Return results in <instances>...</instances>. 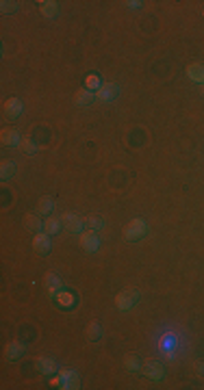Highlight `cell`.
<instances>
[{
    "mask_svg": "<svg viewBox=\"0 0 204 390\" xmlns=\"http://www.w3.org/2000/svg\"><path fill=\"white\" fill-rule=\"evenodd\" d=\"M148 232V226L143 219H131L126 226H124V239L126 241H139L143 239Z\"/></svg>",
    "mask_w": 204,
    "mask_h": 390,
    "instance_id": "obj_1",
    "label": "cell"
},
{
    "mask_svg": "<svg viewBox=\"0 0 204 390\" xmlns=\"http://www.w3.org/2000/svg\"><path fill=\"white\" fill-rule=\"evenodd\" d=\"M137 301H139V291H135V289H126V291H122L118 297H115V306H118V310H131V308H135L137 306Z\"/></svg>",
    "mask_w": 204,
    "mask_h": 390,
    "instance_id": "obj_2",
    "label": "cell"
},
{
    "mask_svg": "<svg viewBox=\"0 0 204 390\" xmlns=\"http://www.w3.org/2000/svg\"><path fill=\"white\" fill-rule=\"evenodd\" d=\"M141 373L146 375L148 379H152V382H161V379L165 377V369H163V364L161 362H156V360H146L141 364Z\"/></svg>",
    "mask_w": 204,
    "mask_h": 390,
    "instance_id": "obj_3",
    "label": "cell"
},
{
    "mask_svg": "<svg viewBox=\"0 0 204 390\" xmlns=\"http://www.w3.org/2000/svg\"><path fill=\"white\" fill-rule=\"evenodd\" d=\"M33 249L41 256H48L50 249H52V241H50V234L46 232H37L33 236Z\"/></svg>",
    "mask_w": 204,
    "mask_h": 390,
    "instance_id": "obj_4",
    "label": "cell"
},
{
    "mask_svg": "<svg viewBox=\"0 0 204 390\" xmlns=\"http://www.w3.org/2000/svg\"><path fill=\"white\" fill-rule=\"evenodd\" d=\"M61 221H63V228H66L68 232H72V234H83L85 221H83L78 215H74V212H66V215L61 217Z\"/></svg>",
    "mask_w": 204,
    "mask_h": 390,
    "instance_id": "obj_5",
    "label": "cell"
},
{
    "mask_svg": "<svg viewBox=\"0 0 204 390\" xmlns=\"http://www.w3.org/2000/svg\"><path fill=\"white\" fill-rule=\"evenodd\" d=\"M59 377H61V386H59V388L76 390L78 386H81V377H78V373H76V371H72V369H61Z\"/></svg>",
    "mask_w": 204,
    "mask_h": 390,
    "instance_id": "obj_6",
    "label": "cell"
},
{
    "mask_svg": "<svg viewBox=\"0 0 204 390\" xmlns=\"http://www.w3.org/2000/svg\"><path fill=\"white\" fill-rule=\"evenodd\" d=\"M78 243H81V247L85 249V252H89V254H94L96 249L100 247V239H98V234H96L94 230L83 232L81 239H78Z\"/></svg>",
    "mask_w": 204,
    "mask_h": 390,
    "instance_id": "obj_7",
    "label": "cell"
},
{
    "mask_svg": "<svg viewBox=\"0 0 204 390\" xmlns=\"http://www.w3.org/2000/svg\"><path fill=\"white\" fill-rule=\"evenodd\" d=\"M22 111H24V104H22L20 98H9L4 102V117L7 119H17L22 115Z\"/></svg>",
    "mask_w": 204,
    "mask_h": 390,
    "instance_id": "obj_8",
    "label": "cell"
},
{
    "mask_svg": "<svg viewBox=\"0 0 204 390\" xmlns=\"http://www.w3.org/2000/svg\"><path fill=\"white\" fill-rule=\"evenodd\" d=\"M118 96H119V87L115 85V82H104L98 89V94H96V98H98L100 102H113Z\"/></svg>",
    "mask_w": 204,
    "mask_h": 390,
    "instance_id": "obj_9",
    "label": "cell"
},
{
    "mask_svg": "<svg viewBox=\"0 0 204 390\" xmlns=\"http://www.w3.org/2000/svg\"><path fill=\"white\" fill-rule=\"evenodd\" d=\"M0 143L7 147H20L22 146V137L16 128H4L2 134H0Z\"/></svg>",
    "mask_w": 204,
    "mask_h": 390,
    "instance_id": "obj_10",
    "label": "cell"
},
{
    "mask_svg": "<svg viewBox=\"0 0 204 390\" xmlns=\"http://www.w3.org/2000/svg\"><path fill=\"white\" fill-rule=\"evenodd\" d=\"M54 301H57L59 308H66V310H72L74 306H76V295L69 291H59L57 295H54Z\"/></svg>",
    "mask_w": 204,
    "mask_h": 390,
    "instance_id": "obj_11",
    "label": "cell"
},
{
    "mask_svg": "<svg viewBox=\"0 0 204 390\" xmlns=\"http://www.w3.org/2000/svg\"><path fill=\"white\" fill-rule=\"evenodd\" d=\"M46 289H48V292L54 297L59 291L63 289V282H61V277H59L57 273H46Z\"/></svg>",
    "mask_w": 204,
    "mask_h": 390,
    "instance_id": "obj_12",
    "label": "cell"
},
{
    "mask_svg": "<svg viewBox=\"0 0 204 390\" xmlns=\"http://www.w3.org/2000/svg\"><path fill=\"white\" fill-rule=\"evenodd\" d=\"M187 76L198 85H204V63H191L187 67Z\"/></svg>",
    "mask_w": 204,
    "mask_h": 390,
    "instance_id": "obj_13",
    "label": "cell"
},
{
    "mask_svg": "<svg viewBox=\"0 0 204 390\" xmlns=\"http://www.w3.org/2000/svg\"><path fill=\"white\" fill-rule=\"evenodd\" d=\"M94 100H96V94L89 89H78L76 94H74V104H78V106H89Z\"/></svg>",
    "mask_w": 204,
    "mask_h": 390,
    "instance_id": "obj_14",
    "label": "cell"
},
{
    "mask_svg": "<svg viewBox=\"0 0 204 390\" xmlns=\"http://www.w3.org/2000/svg\"><path fill=\"white\" fill-rule=\"evenodd\" d=\"M61 228H63V221L57 219V217H50L48 215L44 219V232H46V234L54 236V234H59V232H61Z\"/></svg>",
    "mask_w": 204,
    "mask_h": 390,
    "instance_id": "obj_15",
    "label": "cell"
},
{
    "mask_svg": "<svg viewBox=\"0 0 204 390\" xmlns=\"http://www.w3.org/2000/svg\"><path fill=\"white\" fill-rule=\"evenodd\" d=\"M22 356H24V345H22V342H9L7 349H4V358H7L9 362L17 360V358H22Z\"/></svg>",
    "mask_w": 204,
    "mask_h": 390,
    "instance_id": "obj_16",
    "label": "cell"
},
{
    "mask_svg": "<svg viewBox=\"0 0 204 390\" xmlns=\"http://www.w3.org/2000/svg\"><path fill=\"white\" fill-rule=\"evenodd\" d=\"M39 11H41V16H46V17H57L59 16V4L54 2V0H41L39 2Z\"/></svg>",
    "mask_w": 204,
    "mask_h": 390,
    "instance_id": "obj_17",
    "label": "cell"
},
{
    "mask_svg": "<svg viewBox=\"0 0 204 390\" xmlns=\"http://www.w3.org/2000/svg\"><path fill=\"white\" fill-rule=\"evenodd\" d=\"M17 167L13 161H2V165H0V180L2 182H7V180H11L13 176H16Z\"/></svg>",
    "mask_w": 204,
    "mask_h": 390,
    "instance_id": "obj_18",
    "label": "cell"
},
{
    "mask_svg": "<svg viewBox=\"0 0 204 390\" xmlns=\"http://www.w3.org/2000/svg\"><path fill=\"white\" fill-rule=\"evenodd\" d=\"M37 369L44 375H52L54 371H57V362H54L52 358H39V360H37Z\"/></svg>",
    "mask_w": 204,
    "mask_h": 390,
    "instance_id": "obj_19",
    "label": "cell"
},
{
    "mask_svg": "<svg viewBox=\"0 0 204 390\" xmlns=\"http://www.w3.org/2000/svg\"><path fill=\"white\" fill-rule=\"evenodd\" d=\"M24 226H26V230H31V232H39V230H44V221L39 219L37 215H26L24 217Z\"/></svg>",
    "mask_w": 204,
    "mask_h": 390,
    "instance_id": "obj_20",
    "label": "cell"
},
{
    "mask_svg": "<svg viewBox=\"0 0 204 390\" xmlns=\"http://www.w3.org/2000/svg\"><path fill=\"white\" fill-rule=\"evenodd\" d=\"M87 338H89L91 342H96V341H100V338H102V325H100V321H91L89 325H87Z\"/></svg>",
    "mask_w": 204,
    "mask_h": 390,
    "instance_id": "obj_21",
    "label": "cell"
},
{
    "mask_svg": "<svg viewBox=\"0 0 204 390\" xmlns=\"http://www.w3.org/2000/svg\"><path fill=\"white\" fill-rule=\"evenodd\" d=\"M124 369L128 373H141V362H139L137 356H126L124 358Z\"/></svg>",
    "mask_w": 204,
    "mask_h": 390,
    "instance_id": "obj_22",
    "label": "cell"
},
{
    "mask_svg": "<svg viewBox=\"0 0 204 390\" xmlns=\"http://www.w3.org/2000/svg\"><path fill=\"white\" fill-rule=\"evenodd\" d=\"M54 211V202L50 197H41L39 199V204H37V212L39 215H48V212H52Z\"/></svg>",
    "mask_w": 204,
    "mask_h": 390,
    "instance_id": "obj_23",
    "label": "cell"
},
{
    "mask_svg": "<svg viewBox=\"0 0 204 390\" xmlns=\"http://www.w3.org/2000/svg\"><path fill=\"white\" fill-rule=\"evenodd\" d=\"M174 347H176V341H174V336L170 334V338L165 336L163 341H161V354L168 356V358H171V351H174Z\"/></svg>",
    "mask_w": 204,
    "mask_h": 390,
    "instance_id": "obj_24",
    "label": "cell"
},
{
    "mask_svg": "<svg viewBox=\"0 0 204 390\" xmlns=\"http://www.w3.org/2000/svg\"><path fill=\"white\" fill-rule=\"evenodd\" d=\"M100 87H102L100 78L96 76V74H89V76H87V81H85V89H89V91H98Z\"/></svg>",
    "mask_w": 204,
    "mask_h": 390,
    "instance_id": "obj_25",
    "label": "cell"
},
{
    "mask_svg": "<svg viewBox=\"0 0 204 390\" xmlns=\"http://www.w3.org/2000/svg\"><path fill=\"white\" fill-rule=\"evenodd\" d=\"M85 226L96 232V230H100V228H104V219H102V217H87Z\"/></svg>",
    "mask_w": 204,
    "mask_h": 390,
    "instance_id": "obj_26",
    "label": "cell"
},
{
    "mask_svg": "<svg viewBox=\"0 0 204 390\" xmlns=\"http://www.w3.org/2000/svg\"><path fill=\"white\" fill-rule=\"evenodd\" d=\"M22 152H24V154H35V152H37V143L33 141V139H22Z\"/></svg>",
    "mask_w": 204,
    "mask_h": 390,
    "instance_id": "obj_27",
    "label": "cell"
},
{
    "mask_svg": "<svg viewBox=\"0 0 204 390\" xmlns=\"http://www.w3.org/2000/svg\"><path fill=\"white\" fill-rule=\"evenodd\" d=\"M2 4V13H11V11H17V2H11V0H4V2H0Z\"/></svg>",
    "mask_w": 204,
    "mask_h": 390,
    "instance_id": "obj_28",
    "label": "cell"
},
{
    "mask_svg": "<svg viewBox=\"0 0 204 390\" xmlns=\"http://www.w3.org/2000/svg\"><path fill=\"white\" fill-rule=\"evenodd\" d=\"M126 4H128L131 9H141V4H143V2H139V0H135V2H133V0H131V2H126Z\"/></svg>",
    "mask_w": 204,
    "mask_h": 390,
    "instance_id": "obj_29",
    "label": "cell"
},
{
    "mask_svg": "<svg viewBox=\"0 0 204 390\" xmlns=\"http://www.w3.org/2000/svg\"><path fill=\"white\" fill-rule=\"evenodd\" d=\"M198 373L204 375V364H198Z\"/></svg>",
    "mask_w": 204,
    "mask_h": 390,
    "instance_id": "obj_30",
    "label": "cell"
},
{
    "mask_svg": "<svg viewBox=\"0 0 204 390\" xmlns=\"http://www.w3.org/2000/svg\"><path fill=\"white\" fill-rule=\"evenodd\" d=\"M200 91H202V96H204V85H202V87H200Z\"/></svg>",
    "mask_w": 204,
    "mask_h": 390,
    "instance_id": "obj_31",
    "label": "cell"
}]
</instances>
